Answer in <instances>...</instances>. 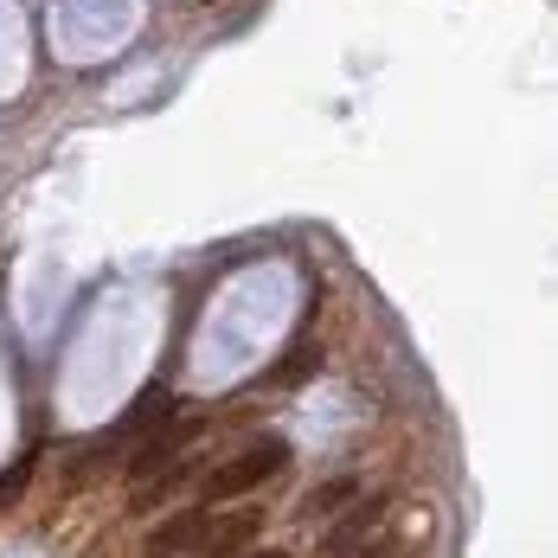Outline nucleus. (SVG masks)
<instances>
[{"label":"nucleus","instance_id":"obj_1","mask_svg":"<svg viewBox=\"0 0 558 558\" xmlns=\"http://www.w3.org/2000/svg\"><path fill=\"white\" fill-rule=\"evenodd\" d=\"M282 462H289V444H277V437H264V444L238 449L231 462H219V469H213V482H206V501H244L251 488H264L270 475H282Z\"/></svg>","mask_w":558,"mask_h":558},{"label":"nucleus","instance_id":"obj_2","mask_svg":"<svg viewBox=\"0 0 558 558\" xmlns=\"http://www.w3.org/2000/svg\"><path fill=\"white\" fill-rule=\"evenodd\" d=\"M199 444V417H168L161 430H148V444H135V456H129V482L142 488V482H155L168 462H180L186 449Z\"/></svg>","mask_w":558,"mask_h":558},{"label":"nucleus","instance_id":"obj_3","mask_svg":"<svg viewBox=\"0 0 558 558\" xmlns=\"http://www.w3.org/2000/svg\"><path fill=\"white\" fill-rule=\"evenodd\" d=\"M379 513H386V495H366V501L353 507L347 520H335V526H328V558H335V553H353V546H366V533L379 526Z\"/></svg>","mask_w":558,"mask_h":558},{"label":"nucleus","instance_id":"obj_4","mask_svg":"<svg viewBox=\"0 0 558 558\" xmlns=\"http://www.w3.org/2000/svg\"><path fill=\"white\" fill-rule=\"evenodd\" d=\"M199 539H206V513H173L168 526L148 539V558H173V553H199Z\"/></svg>","mask_w":558,"mask_h":558},{"label":"nucleus","instance_id":"obj_5","mask_svg":"<svg viewBox=\"0 0 558 558\" xmlns=\"http://www.w3.org/2000/svg\"><path fill=\"white\" fill-rule=\"evenodd\" d=\"M353 501H360V482L335 475V482H322V488L308 495V513H335V507H353Z\"/></svg>","mask_w":558,"mask_h":558},{"label":"nucleus","instance_id":"obj_6","mask_svg":"<svg viewBox=\"0 0 558 558\" xmlns=\"http://www.w3.org/2000/svg\"><path fill=\"white\" fill-rule=\"evenodd\" d=\"M315 360H322L315 347H302V353H289V360H282L277 373H270V386H282V379H302V373H315Z\"/></svg>","mask_w":558,"mask_h":558},{"label":"nucleus","instance_id":"obj_7","mask_svg":"<svg viewBox=\"0 0 558 558\" xmlns=\"http://www.w3.org/2000/svg\"><path fill=\"white\" fill-rule=\"evenodd\" d=\"M335 558H386V546H373V539H366V546H353V553H335Z\"/></svg>","mask_w":558,"mask_h":558},{"label":"nucleus","instance_id":"obj_8","mask_svg":"<svg viewBox=\"0 0 558 558\" xmlns=\"http://www.w3.org/2000/svg\"><path fill=\"white\" fill-rule=\"evenodd\" d=\"M244 558H289V553H244Z\"/></svg>","mask_w":558,"mask_h":558}]
</instances>
